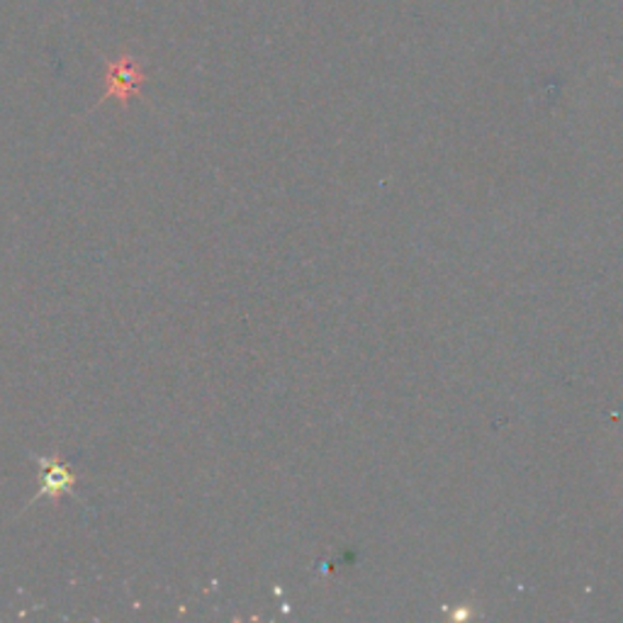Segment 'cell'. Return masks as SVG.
<instances>
[{
    "mask_svg": "<svg viewBox=\"0 0 623 623\" xmlns=\"http://www.w3.org/2000/svg\"><path fill=\"white\" fill-rule=\"evenodd\" d=\"M145 80L147 76L139 61L129 54H122L108 66L105 98H115L122 105H127L132 96H139V88L145 86Z\"/></svg>",
    "mask_w": 623,
    "mask_h": 623,
    "instance_id": "cell-1",
    "label": "cell"
},
{
    "mask_svg": "<svg viewBox=\"0 0 623 623\" xmlns=\"http://www.w3.org/2000/svg\"><path fill=\"white\" fill-rule=\"evenodd\" d=\"M74 475H71V470L59 463L52 461V465L45 468V475H42V487H39V495H61V493H68L71 487H74Z\"/></svg>",
    "mask_w": 623,
    "mask_h": 623,
    "instance_id": "cell-2",
    "label": "cell"
}]
</instances>
